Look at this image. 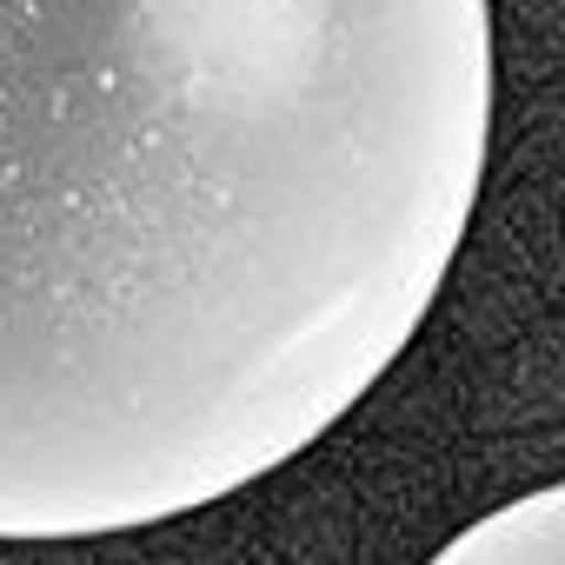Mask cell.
<instances>
[{"label":"cell","mask_w":565,"mask_h":565,"mask_svg":"<svg viewBox=\"0 0 565 565\" xmlns=\"http://www.w3.org/2000/svg\"><path fill=\"white\" fill-rule=\"evenodd\" d=\"M492 100V0H0V545L320 446L446 287Z\"/></svg>","instance_id":"6da1fadb"},{"label":"cell","mask_w":565,"mask_h":565,"mask_svg":"<svg viewBox=\"0 0 565 565\" xmlns=\"http://www.w3.org/2000/svg\"><path fill=\"white\" fill-rule=\"evenodd\" d=\"M426 565H565V486L519 492L512 505L446 539Z\"/></svg>","instance_id":"7a4b0ae2"}]
</instances>
